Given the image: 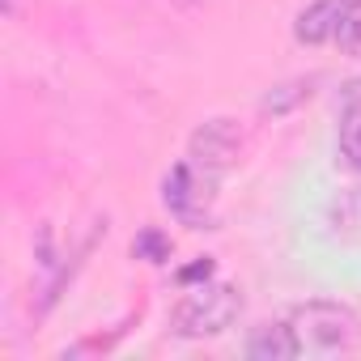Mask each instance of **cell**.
<instances>
[{"instance_id": "cell-1", "label": "cell", "mask_w": 361, "mask_h": 361, "mask_svg": "<svg viewBox=\"0 0 361 361\" xmlns=\"http://www.w3.org/2000/svg\"><path fill=\"white\" fill-rule=\"evenodd\" d=\"M293 336H298V353H344L357 344V314L336 306V302H310L302 310H293L289 319Z\"/></svg>"}, {"instance_id": "cell-3", "label": "cell", "mask_w": 361, "mask_h": 361, "mask_svg": "<svg viewBox=\"0 0 361 361\" xmlns=\"http://www.w3.org/2000/svg\"><path fill=\"white\" fill-rule=\"evenodd\" d=\"M353 5L357 0H314L310 9L298 13V26H293L298 43H327V39H336Z\"/></svg>"}, {"instance_id": "cell-2", "label": "cell", "mask_w": 361, "mask_h": 361, "mask_svg": "<svg viewBox=\"0 0 361 361\" xmlns=\"http://www.w3.org/2000/svg\"><path fill=\"white\" fill-rule=\"evenodd\" d=\"M238 310H243V298L234 285L226 281L200 285L174 306V331L178 336H217L238 319Z\"/></svg>"}, {"instance_id": "cell-4", "label": "cell", "mask_w": 361, "mask_h": 361, "mask_svg": "<svg viewBox=\"0 0 361 361\" xmlns=\"http://www.w3.org/2000/svg\"><path fill=\"white\" fill-rule=\"evenodd\" d=\"M251 357H298V336L289 323H276V327H259L255 340L247 344Z\"/></svg>"}, {"instance_id": "cell-6", "label": "cell", "mask_w": 361, "mask_h": 361, "mask_svg": "<svg viewBox=\"0 0 361 361\" xmlns=\"http://www.w3.org/2000/svg\"><path fill=\"white\" fill-rule=\"evenodd\" d=\"M140 251H153V255L161 259V255H166V243H161L157 234H145V238H140Z\"/></svg>"}, {"instance_id": "cell-5", "label": "cell", "mask_w": 361, "mask_h": 361, "mask_svg": "<svg viewBox=\"0 0 361 361\" xmlns=\"http://www.w3.org/2000/svg\"><path fill=\"white\" fill-rule=\"evenodd\" d=\"M340 153L353 170H361V98H353L340 119Z\"/></svg>"}]
</instances>
